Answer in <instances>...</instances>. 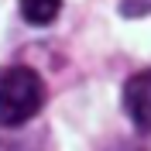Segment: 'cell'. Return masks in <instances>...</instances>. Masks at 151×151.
Listing matches in <instances>:
<instances>
[{"label":"cell","mask_w":151,"mask_h":151,"mask_svg":"<svg viewBox=\"0 0 151 151\" xmlns=\"http://www.w3.org/2000/svg\"><path fill=\"white\" fill-rule=\"evenodd\" d=\"M45 103V83L28 65H10L0 72V127H17L31 120Z\"/></svg>","instance_id":"6da1fadb"},{"label":"cell","mask_w":151,"mask_h":151,"mask_svg":"<svg viewBox=\"0 0 151 151\" xmlns=\"http://www.w3.org/2000/svg\"><path fill=\"white\" fill-rule=\"evenodd\" d=\"M124 110L137 131H151V69L134 72L124 83Z\"/></svg>","instance_id":"7a4b0ae2"},{"label":"cell","mask_w":151,"mask_h":151,"mask_svg":"<svg viewBox=\"0 0 151 151\" xmlns=\"http://www.w3.org/2000/svg\"><path fill=\"white\" fill-rule=\"evenodd\" d=\"M21 17L35 24V28H45L52 21L58 17V10H62V0H21Z\"/></svg>","instance_id":"3957f363"},{"label":"cell","mask_w":151,"mask_h":151,"mask_svg":"<svg viewBox=\"0 0 151 151\" xmlns=\"http://www.w3.org/2000/svg\"><path fill=\"white\" fill-rule=\"evenodd\" d=\"M124 17H144L151 10V0H120V7H117Z\"/></svg>","instance_id":"277c9868"},{"label":"cell","mask_w":151,"mask_h":151,"mask_svg":"<svg viewBox=\"0 0 151 151\" xmlns=\"http://www.w3.org/2000/svg\"><path fill=\"white\" fill-rule=\"evenodd\" d=\"M110 151H144V148H137V144H117V148H110Z\"/></svg>","instance_id":"5b68a950"}]
</instances>
